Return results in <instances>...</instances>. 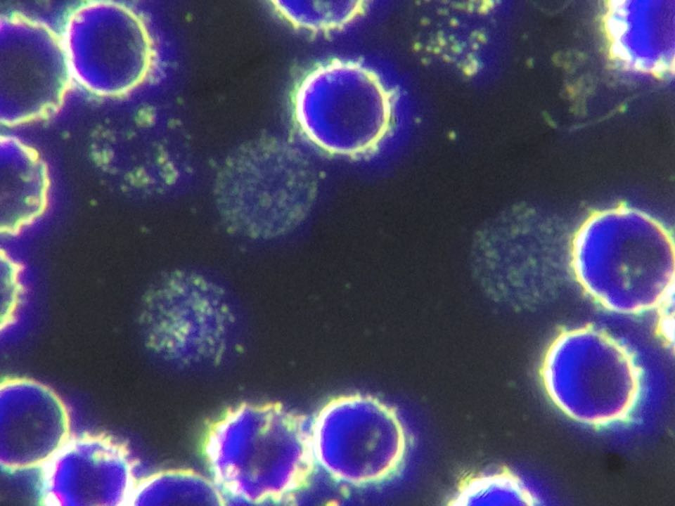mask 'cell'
Instances as JSON below:
<instances>
[{"instance_id":"15","label":"cell","mask_w":675,"mask_h":506,"mask_svg":"<svg viewBox=\"0 0 675 506\" xmlns=\"http://www.w3.org/2000/svg\"><path fill=\"white\" fill-rule=\"evenodd\" d=\"M279 11L291 23L310 31L337 29L354 18L361 1H278Z\"/></svg>"},{"instance_id":"12","label":"cell","mask_w":675,"mask_h":506,"mask_svg":"<svg viewBox=\"0 0 675 506\" xmlns=\"http://www.w3.org/2000/svg\"><path fill=\"white\" fill-rule=\"evenodd\" d=\"M47 176L44 165L25 149L22 157L6 158L1 174V224L13 232L30 222L43 210Z\"/></svg>"},{"instance_id":"4","label":"cell","mask_w":675,"mask_h":506,"mask_svg":"<svg viewBox=\"0 0 675 506\" xmlns=\"http://www.w3.org/2000/svg\"><path fill=\"white\" fill-rule=\"evenodd\" d=\"M143 322L155 349L188 364L219 357L236 318L222 287L195 272L176 269L148 294Z\"/></svg>"},{"instance_id":"3","label":"cell","mask_w":675,"mask_h":506,"mask_svg":"<svg viewBox=\"0 0 675 506\" xmlns=\"http://www.w3.org/2000/svg\"><path fill=\"white\" fill-rule=\"evenodd\" d=\"M312 455L326 474L345 484L383 480L401 465L406 436L396 411L371 396L333 398L309 425Z\"/></svg>"},{"instance_id":"10","label":"cell","mask_w":675,"mask_h":506,"mask_svg":"<svg viewBox=\"0 0 675 506\" xmlns=\"http://www.w3.org/2000/svg\"><path fill=\"white\" fill-rule=\"evenodd\" d=\"M664 3L616 1L606 6L610 52L623 67L656 76L674 72V6Z\"/></svg>"},{"instance_id":"5","label":"cell","mask_w":675,"mask_h":506,"mask_svg":"<svg viewBox=\"0 0 675 506\" xmlns=\"http://www.w3.org/2000/svg\"><path fill=\"white\" fill-rule=\"evenodd\" d=\"M300 161L227 164L217 176L214 197L227 230L250 238L282 234L302 220L315 181Z\"/></svg>"},{"instance_id":"1","label":"cell","mask_w":675,"mask_h":506,"mask_svg":"<svg viewBox=\"0 0 675 506\" xmlns=\"http://www.w3.org/2000/svg\"><path fill=\"white\" fill-rule=\"evenodd\" d=\"M571 263L584 291L615 313L648 311L674 291L670 233L650 214L627 205L586 218L574 237Z\"/></svg>"},{"instance_id":"11","label":"cell","mask_w":675,"mask_h":506,"mask_svg":"<svg viewBox=\"0 0 675 506\" xmlns=\"http://www.w3.org/2000/svg\"><path fill=\"white\" fill-rule=\"evenodd\" d=\"M271 408L272 405L240 404L228 410L209 427L202 454L207 474L221 490L248 469Z\"/></svg>"},{"instance_id":"2","label":"cell","mask_w":675,"mask_h":506,"mask_svg":"<svg viewBox=\"0 0 675 506\" xmlns=\"http://www.w3.org/2000/svg\"><path fill=\"white\" fill-rule=\"evenodd\" d=\"M295 115L303 133L331 153L356 155L381 141L390 123V95L376 75L355 63L333 61L301 82Z\"/></svg>"},{"instance_id":"13","label":"cell","mask_w":675,"mask_h":506,"mask_svg":"<svg viewBox=\"0 0 675 506\" xmlns=\"http://www.w3.org/2000/svg\"><path fill=\"white\" fill-rule=\"evenodd\" d=\"M220 505L221 489L207 473L175 468L141 474L129 505Z\"/></svg>"},{"instance_id":"9","label":"cell","mask_w":675,"mask_h":506,"mask_svg":"<svg viewBox=\"0 0 675 506\" xmlns=\"http://www.w3.org/2000/svg\"><path fill=\"white\" fill-rule=\"evenodd\" d=\"M309 426L272 406L267 424L245 472L221 489L224 505H248L288 500L314 464Z\"/></svg>"},{"instance_id":"7","label":"cell","mask_w":675,"mask_h":506,"mask_svg":"<svg viewBox=\"0 0 675 506\" xmlns=\"http://www.w3.org/2000/svg\"><path fill=\"white\" fill-rule=\"evenodd\" d=\"M553 401L569 393L619 394L635 405L640 370L628 350L591 327L569 329L549 346L541 368Z\"/></svg>"},{"instance_id":"8","label":"cell","mask_w":675,"mask_h":506,"mask_svg":"<svg viewBox=\"0 0 675 506\" xmlns=\"http://www.w3.org/2000/svg\"><path fill=\"white\" fill-rule=\"evenodd\" d=\"M71 434L68 407L51 387L24 377L1 381V469L13 474L39 469Z\"/></svg>"},{"instance_id":"6","label":"cell","mask_w":675,"mask_h":506,"mask_svg":"<svg viewBox=\"0 0 675 506\" xmlns=\"http://www.w3.org/2000/svg\"><path fill=\"white\" fill-rule=\"evenodd\" d=\"M141 475L120 440L102 433H72L36 470L34 488L44 505L124 506Z\"/></svg>"},{"instance_id":"14","label":"cell","mask_w":675,"mask_h":506,"mask_svg":"<svg viewBox=\"0 0 675 506\" xmlns=\"http://www.w3.org/2000/svg\"><path fill=\"white\" fill-rule=\"evenodd\" d=\"M453 500L459 505H533L535 498L517 476L501 469L465 479Z\"/></svg>"}]
</instances>
